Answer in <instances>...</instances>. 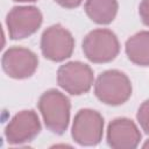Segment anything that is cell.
<instances>
[{
	"label": "cell",
	"mask_w": 149,
	"mask_h": 149,
	"mask_svg": "<svg viewBox=\"0 0 149 149\" xmlns=\"http://www.w3.org/2000/svg\"><path fill=\"white\" fill-rule=\"evenodd\" d=\"M41 121L33 109H24L16 113L7 123L3 135L9 144H23L31 142L41 132Z\"/></svg>",
	"instance_id": "cell-9"
},
{
	"label": "cell",
	"mask_w": 149,
	"mask_h": 149,
	"mask_svg": "<svg viewBox=\"0 0 149 149\" xmlns=\"http://www.w3.org/2000/svg\"><path fill=\"white\" fill-rule=\"evenodd\" d=\"M104 118L91 108H81L73 118L71 127V136L79 146H97L102 140Z\"/></svg>",
	"instance_id": "cell-4"
},
{
	"label": "cell",
	"mask_w": 149,
	"mask_h": 149,
	"mask_svg": "<svg viewBox=\"0 0 149 149\" xmlns=\"http://www.w3.org/2000/svg\"><path fill=\"white\" fill-rule=\"evenodd\" d=\"M136 119L142 130L149 135V99L142 102L136 113Z\"/></svg>",
	"instance_id": "cell-13"
},
{
	"label": "cell",
	"mask_w": 149,
	"mask_h": 149,
	"mask_svg": "<svg viewBox=\"0 0 149 149\" xmlns=\"http://www.w3.org/2000/svg\"><path fill=\"white\" fill-rule=\"evenodd\" d=\"M13 1H15V2H34L36 0H13Z\"/></svg>",
	"instance_id": "cell-16"
},
{
	"label": "cell",
	"mask_w": 149,
	"mask_h": 149,
	"mask_svg": "<svg viewBox=\"0 0 149 149\" xmlns=\"http://www.w3.org/2000/svg\"><path fill=\"white\" fill-rule=\"evenodd\" d=\"M106 141L111 148L133 149L141 141V132L136 123L128 118H116L107 126Z\"/></svg>",
	"instance_id": "cell-10"
},
{
	"label": "cell",
	"mask_w": 149,
	"mask_h": 149,
	"mask_svg": "<svg viewBox=\"0 0 149 149\" xmlns=\"http://www.w3.org/2000/svg\"><path fill=\"white\" fill-rule=\"evenodd\" d=\"M128 59L139 66H149V31L142 30L132 35L125 43Z\"/></svg>",
	"instance_id": "cell-11"
},
{
	"label": "cell",
	"mask_w": 149,
	"mask_h": 149,
	"mask_svg": "<svg viewBox=\"0 0 149 149\" xmlns=\"http://www.w3.org/2000/svg\"><path fill=\"white\" fill-rule=\"evenodd\" d=\"M93 80L94 74L91 66L79 61L68 62L61 65L57 71V84L72 95L87 93Z\"/></svg>",
	"instance_id": "cell-5"
},
{
	"label": "cell",
	"mask_w": 149,
	"mask_h": 149,
	"mask_svg": "<svg viewBox=\"0 0 149 149\" xmlns=\"http://www.w3.org/2000/svg\"><path fill=\"white\" fill-rule=\"evenodd\" d=\"M132 91L130 79L119 70H106L101 72L94 83L95 97L109 106L125 104L132 97Z\"/></svg>",
	"instance_id": "cell-2"
},
{
	"label": "cell",
	"mask_w": 149,
	"mask_h": 149,
	"mask_svg": "<svg viewBox=\"0 0 149 149\" xmlns=\"http://www.w3.org/2000/svg\"><path fill=\"white\" fill-rule=\"evenodd\" d=\"M56 3H58L61 7L63 8H68V9H72L76 8L78 6L81 5L83 0H54Z\"/></svg>",
	"instance_id": "cell-15"
},
{
	"label": "cell",
	"mask_w": 149,
	"mask_h": 149,
	"mask_svg": "<svg viewBox=\"0 0 149 149\" xmlns=\"http://www.w3.org/2000/svg\"><path fill=\"white\" fill-rule=\"evenodd\" d=\"M3 72L13 79H26L31 77L38 66V57L30 49L23 47H10L1 58Z\"/></svg>",
	"instance_id": "cell-8"
},
{
	"label": "cell",
	"mask_w": 149,
	"mask_h": 149,
	"mask_svg": "<svg viewBox=\"0 0 149 149\" xmlns=\"http://www.w3.org/2000/svg\"><path fill=\"white\" fill-rule=\"evenodd\" d=\"M86 15L97 24H109L114 21L119 3L118 0H86L84 5Z\"/></svg>",
	"instance_id": "cell-12"
},
{
	"label": "cell",
	"mask_w": 149,
	"mask_h": 149,
	"mask_svg": "<svg viewBox=\"0 0 149 149\" xmlns=\"http://www.w3.org/2000/svg\"><path fill=\"white\" fill-rule=\"evenodd\" d=\"M38 111L48 130L63 135L69 127L71 104L69 98L56 88L42 93L37 102Z\"/></svg>",
	"instance_id": "cell-1"
},
{
	"label": "cell",
	"mask_w": 149,
	"mask_h": 149,
	"mask_svg": "<svg viewBox=\"0 0 149 149\" xmlns=\"http://www.w3.org/2000/svg\"><path fill=\"white\" fill-rule=\"evenodd\" d=\"M143 148H149V140H147L144 143H143V146H142Z\"/></svg>",
	"instance_id": "cell-17"
},
{
	"label": "cell",
	"mask_w": 149,
	"mask_h": 149,
	"mask_svg": "<svg viewBox=\"0 0 149 149\" xmlns=\"http://www.w3.org/2000/svg\"><path fill=\"white\" fill-rule=\"evenodd\" d=\"M43 22L41 10L35 6H15L6 16L9 38L22 40L35 34Z\"/></svg>",
	"instance_id": "cell-7"
},
{
	"label": "cell",
	"mask_w": 149,
	"mask_h": 149,
	"mask_svg": "<svg viewBox=\"0 0 149 149\" xmlns=\"http://www.w3.org/2000/svg\"><path fill=\"white\" fill-rule=\"evenodd\" d=\"M81 49L90 62L102 64L115 59L120 52V43L111 29L98 28L91 30L84 37Z\"/></svg>",
	"instance_id": "cell-3"
},
{
	"label": "cell",
	"mask_w": 149,
	"mask_h": 149,
	"mask_svg": "<svg viewBox=\"0 0 149 149\" xmlns=\"http://www.w3.org/2000/svg\"><path fill=\"white\" fill-rule=\"evenodd\" d=\"M41 51L51 62H63L71 57L74 49L72 34L61 24L48 27L41 36Z\"/></svg>",
	"instance_id": "cell-6"
},
{
	"label": "cell",
	"mask_w": 149,
	"mask_h": 149,
	"mask_svg": "<svg viewBox=\"0 0 149 149\" xmlns=\"http://www.w3.org/2000/svg\"><path fill=\"white\" fill-rule=\"evenodd\" d=\"M139 15L143 24L149 27V0H142L139 6Z\"/></svg>",
	"instance_id": "cell-14"
}]
</instances>
